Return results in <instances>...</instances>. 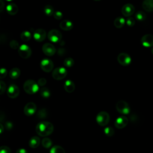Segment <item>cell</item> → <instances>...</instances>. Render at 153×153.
Returning <instances> with one entry per match:
<instances>
[{"label":"cell","mask_w":153,"mask_h":153,"mask_svg":"<svg viewBox=\"0 0 153 153\" xmlns=\"http://www.w3.org/2000/svg\"><path fill=\"white\" fill-rule=\"evenodd\" d=\"M44 14L47 16H51L54 14V8L51 5H46L43 9Z\"/></svg>","instance_id":"cell-24"},{"label":"cell","mask_w":153,"mask_h":153,"mask_svg":"<svg viewBox=\"0 0 153 153\" xmlns=\"http://www.w3.org/2000/svg\"><path fill=\"white\" fill-rule=\"evenodd\" d=\"M48 39L53 43H58L62 41V35L61 32L57 29H51L48 33Z\"/></svg>","instance_id":"cell-6"},{"label":"cell","mask_w":153,"mask_h":153,"mask_svg":"<svg viewBox=\"0 0 153 153\" xmlns=\"http://www.w3.org/2000/svg\"><path fill=\"white\" fill-rule=\"evenodd\" d=\"M135 17L139 21H143L146 19V16L144 12H143L142 11H139L136 13V14L135 15Z\"/></svg>","instance_id":"cell-30"},{"label":"cell","mask_w":153,"mask_h":153,"mask_svg":"<svg viewBox=\"0 0 153 153\" xmlns=\"http://www.w3.org/2000/svg\"><path fill=\"white\" fill-rule=\"evenodd\" d=\"M63 65L66 68H71L74 65V60L72 57H67L64 60Z\"/></svg>","instance_id":"cell-29"},{"label":"cell","mask_w":153,"mask_h":153,"mask_svg":"<svg viewBox=\"0 0 153 153\" xmlns=\"http://www.w3.org/2000/svg\"><path fill=\"white\" fill-rule=\"evenodd\" d=\"M9 75H10V77L11 79H15L18 78L20 75V69L18 68H12L10 70V72H9Z\"/></svg>","instance_id":"cell-23"},{"label":"cell","mask_w":153,"mask_h":153,"mask_svg":"<svg viewBox=\"0 0 153 153\" xmlns=\"http://www.w3.org/2000/svg\"><path fill=\"white\" fill-rule=\"evenodd\" d=\"M42 50L44 54L47 56H52L56 52L55 47L51 43H45L42 45Z\"/></svg>","instance_id":"cell-10"},{"label":"cell","mask_w":153,"mask_h":153,"mask_svg":"<svg viewBox=\"0 0 153 153\" xmlns=\"http://www.w3.org/2000/svg\"><path fill=\"white\" fill-rule=\"evenodd\" d=\"M54 130V126L52 123L48 121H41L36 126V133L42 137L47 136L51 134Z\"/></svg>","instance_id":"cell-1"},{"label":"cell","mask_w":153,"mask_h":153,"mask_svg":"<svg viewBox=\"0 0 153 153\" xmlns=\"http://www.w3.org/2000/svg\"><path fill=\"white\" fill-rule=\"evenodd\" d=\"M7 93L9 97L11 99L16 98L20 93L19 88L16 84H11L7 89Z\"/></svg>","instance_id":"cell-13"},{"label":"cell","mask_w":153,"mask_h":153,"mask_svg":"<svg viewBox=\"0 0 153 153\" xmlns=\"http://www.w3.org/2000/svg\"><path fill=\"white\" fill-rule=\"evenodd\" d=\"M46 36H47V33L45 30L42 28L36 29L33 32V38L37 42L43 41L45 39Z\"/></svg>","instance_id":"cell-11"},{"label":"cell","mask_w":153,"mask_h":153,"mask_svg":"<svg viewBox=\"0 0 153 153\" xmlns=\"http://www.w3.org/2000/svg\"><path fill=\"white\" fill-rule=\"evenodd\" d=\"M6 89V84L3 81H0V94H2Z\"/></svg>","instance_id":"cell-38"},{"label":"cell","mask_w":153,"mask_h":153,"mask_svg":"<svg viewBox=\"0 0 153 153\" xmlns=\"http://www.w3.org/2000/svg\"><path fill=\"white\" fill-rule=\"evenodd\" d=\"M7 75V70L4 68H1L0 69V78H4Z\"/></svg>","instance_id":"cell-37"},{"label":"cell","mask_w":153,"mask_h":153,"mask_svg":"<svg viewBox=\"0 0 153 153\" xmlns=\"http://www.w3.org/2000/svg\"><path fill=\"white\" fill-rule=\"evenodd\" d=\"M68 74L66 69L64 67H57L52 72V77L56 80H61L65 78Z\"/></svg>","instance_id":"cell-5"},{"label":"cell","mask_w":153,"mask_h":153,"mask_svg":"<svg viewBox=\"0 0 153 153\" xmlns=\"http://www.w3.org/2000/svg\"><path fill=\"white\" fill-rule=\"evenodd\" d=\"M151 53H152V54H153V47L151 48Z\"/></svg>","instance_id":"cell-44"},{"label":"cell","mask_w":153,"mask_h":153,"mask_svg":"<svg viewBox=\"0 0 153 153\" xmlns=\"http://www.w3.org/2000/svg\"><path fill=\"white\" fill-rule=\"evenodd\" d=\"M50 153H65V151L62 146L59 145H55L51 148Z\"/></svg>","instance_id":"cell-27"},{"label":"cell","mask_w":153,"mask_h":153,"mask_svg":"<svg viewBox=\"0 0 153 153\" xmlns=\"http://www.w3.org/2000/svg\"><path fill=\"white\" fill-rule=\"evenodd\" d=\"M32 37L31 33L28 30L23 31L20 34V38L23 41H28Z\"/></svg>","instance_id":"cell-25"},{"label":"cell","mask_w":153,"mask_h":153,"mask_svg":"<svg viewBox=\"0 0 153 153\" xmlns=\"http://www.w3.org/2000/svg\"><path fill=\"white\" fill-rule=\"evenodd\" d=\"M37 83H38V84L39 85V86L43 87L46 84V83H47V80H46L45 78H39V79L38 80Z\"/></svg>","instance_id":"cell-39"},{"label":"cell","mask_w":153,"mask_h":153,"mask_svg":"<svg viewBox=\"0 0 153 153\" xmlns=\"http://www.w3.org/2000/svg\"><path fill=\"white\" fill-rule=\"evenodd\" d=\"M39 92H40V94L41 96L44 97V98H48L51 95V92L50 91V90L45 87H42L40 90H39Z\"/></svg>","instance_id":"cell-26"},{"label":"cell","mask_w":153,"mask_h":153,"mask_svg":"<svg viewBox=\"0 0 153 153\" xmlns=\"http://www.w3.org/2000/svg\"><path fill=\"white\" fill-rule=\"evenodd\" d=\"M40 144V139L38 136L32 137L29 141V145L32 148H36L38 147Z\"/></svg>","instance_id":"cell-21"},{"label":"cell","mask_w":153,"mask_h":153,"mask_svg":"<svg viewBox=\"0 0 153 153\" xmlns=\"http://www.w3.org/2000/svg\"><path fill=\"white\" fill-rule=\"evenodd\" d=\"M0 3H1V5H0V11L1 12H2L4 9V7H5V5H4V2L3 1L1 0L0 1Z\"/></svg>","instance_id":"cell-40"},{"label":"cell","mask_w":153,"mask_h":153,"mask_svg":"<svg viewBox=\"0 0 153 153\" xmlns=\"http://www.w3.org/2000/svg\"><path fill=\"white\" fill-rule=\"evenodd\" d=\"M19 56L23 59H28L32 54V50L30 47L26 44H22L18 49Z\"/></svg>","instance_id":"cell-7"},{"label":"cell","mask_w":153,"mask_h":153,"mask_svg":"<svg viewBox=\"0 0 153 153\" xmlns=\"http://www.w3.org/2000/svg\"><path fill=\"white\" fill-rule=\"evenodd\" d=\"M104 133L108 137H111L114 134V130L111 127H106L103 130Z\"/></svg>","instance_id":"cell-31"},{"label":"cell","mask_w":153,"mask_h":153,"mask_svg":"<svg viewBox=\"0 0 153 153\" xmlns=\"http://www.w3.org/2000/svg\"><path fill=\"white\" fill-rule=\"evenodd\" d=\"M115 108L117 111L121 114L127 115L130 113V108L127 102L124 100H119L117 102Z\"/></svg>","instance_id":"cell-4"},{"label":"cell","mask_w":153,"mask_h":153,"mask_svg":"<svg viewBox=\"0 0 153 153\" xmlns=\"http://www.w3.org/2000/svg\"><path fill=\"white\" fill-rule=\"evenodd\" d=\"M53 17L56 20H61L63 18V13L60 11H56L54 13Z\"/></svg>","instance_id":"cell-34"},{"label":"cell","mask_w":153,"mask_h":153,"mask_svg":"<svg viewBox=\"0 0 153 153\" xmlns=\"http://www.w3.org/2000/svg\"><path fill=\"white\" fill-rule=\"evenodd\" d=\"M135 8L131 4H126L121 8V13L125 17H130L133 14Z\"/></svg>","instance_id":"cell-15"},{"label":"cell","mask_w":153,"mask_h":153,"mask_svg":"<svg viewBox=\"0 0 153 153\" xmlns=\"http://www.w3.org/2000/svg\"><path fill=\"white\" fill-rule=\"evenodd\" d=\"M128 118L122 115L120 117H118L114 122L115 127L118 129H121L124 128L128 124Z\"/></svg>","instance_id":"cell-14"},{"label":"cell","mask_w":153,"mask_h":153,"mask_svg":"<svg viewBox=\"0 0 153 153\" xmlns=\"http://www.w3.org/2000/svg\"><path fill=\"white\" fill-rule=\"evenodd\" d=\"M5 127H6V128H7L8 130H9V129H11V128H12L13 125H12V124H11L10 122H7V123H6Z\"/></svg>","instance_id":"cell-42"},{"label":"cell","mask_w":153,"mask_h":153,"mask_svg":"<svg viewBox=\"0 0 153 153\" xmlns=\"http://www.w3.org/2000/svg\"><path fill=\"white\" fill-rule=\"evenodd\" d=\"M40 67L45 72H50L52 71L54 68L53 61L49 59H44L41 61Z\"/></svg>","instance_id":"cell-9"},{"label":"cell","mask_w":153,"mask_h":153,"mask_svg":"<svg viewBox=\"0 0 153 153\" xmlns=\"http://www.w3.org/2000/svg\"><path fill=\"white\" fill-rule=\"evenodd\" d=\"M10 46L12 49H19L20 46H19V42L16 41V40H11L10 42Z\"/></svg>","instance_id":"cell-33"},{"label":"cell","mask_w":153,"mask_h":153,"mask_svg":"<svg viewBox=\"0 0 153 153\" xmlns=\"http://www.w3.org/2000/svg\"><path fill=\"white\" fill-rule=\"evenodd\" d=\"M6 10L8 14L14 16L19 11V8L17 5L16 4L12 3V4H9L7 5Z\"/></svg>","instance_id":"cell-19"},{"label":"cell","mask_w":153,"mask_h":153,"mask_svg":"<svg viewBox=\"0 0 153 153\" xmlns=\"http://www.w3.org/2000/svg\"><path fill=\"white\" fill-rule=\"evenodd\" d=\"M36 105L33 102L27 103L24 107L23 112L26 116H32L36 111Z\"/></svg>","instance_id":"cell-12"},{"label":"cell","mask_w":153,"mask_h":153,"mask_svg":"<svg viewBox=\"0 0 153 153\" xmlns=\"http://www.w3.org/2000/svg\"><path fill=\"white\" fill-rule=\"evenodd\" d=\"M25 91L29 94H33L38 92L39 90V85L34 80L27 79L23 84Z\"/></svg>","instance_id":"cell-2"},{"label":"cell","mask_w":153,"mask_h":153,"mask_svg":"<svg viewBox=\"0 0 153 153\" xmlns=\"http://www.w3.org/2000/svg\"><path fill=\"white\" fill-rule=\"evenodd\" d=\"M63 87L65 90L68 93H72L75 90V85L72 80L67 79L65 81L63 84Z\"/></svg>","instance_id":"cell-18"},{"label":"cell","mask_w":153,"mask_h":153,"mask_svg":"<svg viewBox=\"0 0 153 153\" xmlns=\"http://www.w3.org/2000/svg\"><path fill=\"white\" fill-rule=\"evenodd\" d=\"M0 153H11V149L7 146H2L0 148Z\"/></svg>","instance_id":"cell-36"},{"label":"cell","mask_w":153,"mask_h":153,"mask_svg":"<svg viewBox=\"0 0 153 153\" xmlns=\"http://www.w3.org/2000/svg\"><path fill=\"white\" fill-rule=\"evenodd\" d=\"M126 20L123 17H117L114 21V25L115 26V27L118 28V29H120L121 27H123L126 23Z\"/></svg>","instance_id":"cell-22"},{"label":"cell","mask_w":153,"mask_h":153,"mask_svg":"<svg viewBox=\"0 0 153 153\" xmlns=\"http://www.w3.org/2000/svg\"><path fill=\"white\" fill-rule=\"evenodd\" d=\"M59 26L62 30L69 31L73 28V23L69 20H63L60 23Z\"/></svg>","instance_id":"cell-17"},{"label":"cell","mask_w":153,"mask_h":153,"mask_svg":"<svg viewBox=\"0 0 153 153\" xmlns=\"http://www.w3.org/2000/svg\"><path fill=\"white\" fill-rule=\"evenodd\" d=\"M16 153H27V152L24 148H20L17 149V151H16Z\"/></svg>","instance_id":"cell-41"},{"label":"cell","mask_w":153,"mask_h":153,"mask_svg":"<svg viewBox=\"0 0 153 153\" xmlns=\"http://www.w3.org/2000/svg\"><path fill=\"white\" fill-rule=\"evenodd\" d=\"M42 145L45 148H49L52 145V141L48 137H44L41 141Z\"/></svg>","instance_id":"cell-28"},{"label":"cell","mask_w":153,"mask_h":153,"mask_svg":"<svg viewBox=\"0 0 153 153\" xmlns=\"http://www.w3.org/2000/svg\"><path fill=\"white\" fill-rule=\"evenodd\" d=\"M142 5L145 11L148 12L153 11V0H145L143 1Z\"/></svg>","instance_id":"cell-20"},{"label":"cell","mask_w":153,"mask_h":153,"mask_svg":"<svg viewBox=\"0 0 153 153\" xmlns=\"http://www.w3.org/2000/svg\"><path fill=\"white\" fill-rule=\"evenodd\" d=\"M126 23L127 26H128L130 27H131V26H133L134 25V24H135V20L133 17H128L126 20Z\"/></svg>","instance_id":"cell-35"},{"label":"cell","mask_w":153,"mask_h":153,"mask_svg":"<svg viewBox=\"0 0 153 153\" xmlns=\"http://www.w3.org/2000/svg\"><path fill=\"white\" fill-rule=\"evenodd\" d=\"M142 45L145 47H151L153 46V35L152 34L144 35L140 40Z\"/></svg>","instance_id":"cell-16"},{"label":"cell","mask_w":153,"mask_h":153,"mask_svg":"<svg viewBox=\"0 0 153 153\" xmlns=\"http://www.w3.org/2000/svg\"><path fill=\"white\" fill-rule=\"evenodd\" d=\"M118 62L122 66H127L129 65L131 62V57L126 53H121L117 56Z\"/></svg>","instance_id":"cell-8"},{"label":"cell","mask_w":153,"mask_h":153,"mask_svg":"<svg viewBox=\"0 0 153 153\" xmlns=\"http://www.w3.org/2000/svg\"><path fill=\"white\" fill-rule=\"evenodd\" d=\"M4 130V126L2 123L0 124V133H2Z\"/></svg>","instance_id":"cell-43"},{"label":"cell","mask_w":153,"mask_h":153,"mask_svg":"<svg viewBox=\"0 0 153 153\" xmlns=\"http://www.w3.org/2000/svg\"><path fill=\"white\" fill-rule=\"evenodd\" d=\"M37 117L40 119L45 118L47 117V111L45 109H40L37 113Z\"/></svg>","instance_id":"cell-32"},{"label":"cell","mask_w":153,"mask_h":153,"mask_svg":"<svg viewBox=\"0 0 153 153\" xmlns=\"http://www.w3.org/2000/svg\"><path fill=\"white\" fill-rule=\"evenodd\" d=\"M96 120L99 126H105L109 122L110 116L108 112L105 111H100L96 115Z\"/></svg>","instance_id":"cell-3"}]
</instances>
